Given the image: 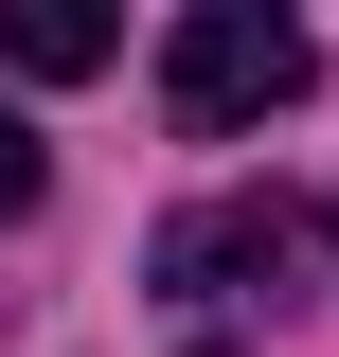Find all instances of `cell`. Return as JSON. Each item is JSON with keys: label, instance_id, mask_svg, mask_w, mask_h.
<instances>
[{"label": "cell", "instance_id": "1", "mask_svg": "<svg viewBox=\"0 0 339 357\" xmlns=\"http://www.w3.org/2000/svg\"><path fill=\"white\" fill-rule=\"evenodd\" d=\"M286 268H303L286 197H197V215H161V340L179 357H250L268 304H286Z\"/></svg>", "mask_w": 339, "mask_h": 357}, {"label": "cell", "instance_id": "2", "mask_svg": "<svg viewBox=\"0 0 339 357\" xmlns=\"http://www.w3.org/2000/svg\"><path fill=\"white\" fill-rule=\"evenodd\" d=\"M303 89H322V36H303L286 0H197V18L161 36V107H179L197 143H232V126H286Z\"/></svg>", "mask_w": 339, "mask_h": 357}, {"label": "cell", "instance_id": "3", "mask_svg": "<svg viewBox=\"0 0 339 357\" xmlns=\"http://www.w3.org/2000/svg\"><path fill=\"white\" fill-rule=\"evenodd\" d=\"M107 54H126L107 0H0V72H107Z\"/></svg>", "mask_w": 339, "mask_h": 357}, {"label": "cell", "instance_id": "4", "mask_svg": "<svg viewBox=\"0 0 339 357\" xmlns=\"http://www.w3.org/2000/svg\"><path fill=\"white\" fill-rule=\"evenodd\" d=\"M36 178H54V161H36V126H18V107H0V232L36 215Z\"/></svg>", "mask_w": 339, "mask_h": 357}]
</instances>
